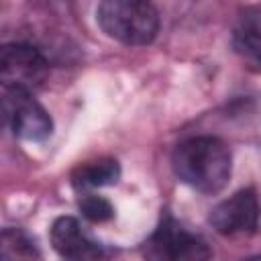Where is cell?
Returning a JSON list of instances; mask_svg holds the SVG:
<instances>
[{"label": "cell", "mask_w": 261, "mask_h": 261, "mask_svg": "<svg viewBox=\"0 0 261 261\" xmlns=\"http://www.w3.org/2000/svg\"><path fill=\"white\" fill-rule=\"evenodd\" d=\"M171 163L175 175L202 194L220 192L230 177V151L220 139L210 135L179 143Z\"/></svg>", "instance_id": "6da1fadb"}, {"label": "cell", "mask_w": 261, "mask_h": 261, "mask_svg": "<svg viewBox=\"0 0 261 261\" xmlns=\"http://www.w3.org/2000/svg\"><path fill=\"white\" fill-rule=\"evenodd\" d=\"M102 31L122 45H149L159 31V14L151 0H102L98 6Z\"/></svg>", "instance_id": "7a4b0ae2"}, {"label": "cell", "mask_w": 261, "mask_h": 261, "mask_svg": "<svg viewBox=\"0 0 261 261\" xmlns=\"http://www.w3.org/2000/svg\"><path fill=\"white\" fill-rule=\"evenodd\" d=\"M2 112L14 137L27 141H43L53 130L51 116L33 98L31 90L16 86H2Z\"/></svg>", "instance_id": "3957f363"}, {"label": "cell", "mask_w": 261, "mask_h": 261, "mask_svg": "<svg viewBox=\"0 0 261 261\" xmlns=\"http://www.w3.org/2000/svg\"><path fill=\"white\" fill-rule=\"evenodd\" d=\"M145 255L165 261H198L208 259L210 251L200 237L188 232L173 216L165 214L159 226L147 239Z\"/></svg>", "instance_id": "277c9868"}, {"label": "cell", "mask_w": 261, "mask_h": 261, "mask_svg": "<svg viewBox=\"0 0 261 261\" xmlns=\"http://www.w3.org/2000/svg\"><path fill=\"white\" fill-rule=\"evenodd\" d=\"M2 86H16L24 90H37L43 86L49 73V65L39 49L24 43H8L0 55Z\"/></svg>", "instance_id": "5b68a950"}, {"label": "cell", "mask_w": 261, "mask_h": 261, "mask_svg": "<svg viewBox=\"0 0 261 261\" xmlns=\"http://www.w3.org/2000/svg\"><path fill=\"white\" fill-rule=\"evenodd\" d=\"M208 220L212 228L224 237L251 234L259 224V200L253 190H239L218 202Z\"/></svg>", "instance_id": "8992f818"}, {"label": "cell", "mask_w": 261, "mask_h": 261, "mask_svg": "<svg viewBox=\"0 0 261 261\" xmlns=\"http://www.w3.org/2000/svg\"><path fill=\"white\" fill-rule=\"evenodd\" d=\"M53 249L65 259H98L104 255L102 247L92 241L82 224L71 216H59L51 226Z\"/></svg>", "instance_id": "52a82bcc"}, {"label": "cell", "mask_w": 261, "mask_h": 261, "mask_svg": "<svg viewBox=\"0 0 261 261\" xmlns=\"http://www.w3.org/2000/svg\"><path fill=\"white\" fill-rule=\"evenodd\" d=\"M232 49L249 69L261 73V6H249L237 16Z\"/></svg>", "instance_id": "ba28073f"}, {"label": "cell", "mask_w": 261, "mask_h": 261, "mask_svg": "<svg viewBox=\"0 0 261 261\" xmlns=\"http://www.w3.org/2000/svg\"><path fill=\"white\" fill-rule=\"evenodd\" d=\"M120 177V165L116 159H98L80 165L71 173V184L77 190H88V188H102L116 184Z\"/></svg>", "instance_id": "9c48e42d"}, {"label": "cell", "mask_w": 261, "mask_h": 261, "mask_svg": "<svg viewBox=\"0 0 261 261\" xmlns=\"http://www.w3.org/2000/svg\"><path fill=\"white\" fill-rule=\"evenodd\" d=\"M0 253L4 259H16V257H39L35 243L18 228H4L2 230V245Z\"/></svg>", "instance_id": "30bf717a"}, {"label": "cell", "mask_w": 261, "mask_h": 261, "mask_svg": "<svg viewBox=\"0 0 261 261\" xmlns=\"http://www.w3.org/2000/svg\"><path fill=\"white\" fill-rule=\"evenodd\" d=\"M80 210L92 222H104V220L112 218V214H114L112 204L106 198L94 196V194H88V196H84L80 200Z\"/></svg>", "instance_id": "8fae6325"}]
</instances>
